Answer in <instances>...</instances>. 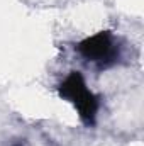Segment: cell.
I'll use <instances>...</instances> for the list:
<instances>
[{"label":"cell","instance_id":"cell-2","mask_svg":"<svg viewBox=\"0 0 144 146\" xmlns=\"http://www.w3.org/2000/svg\"><path fill=\"white\" fill-rule=\"evenodd\" d=\"M58 95L76 109L80 121L87 127H93L97 124V115L100 110V97L90 90L81 72L71 70L68 73L58 85Z\"/></svg>","mask_w":144,"mask_h":146},{"label":"cell","instance_id":"cell-1","mask_svg":"<svg viewBox=\"0 0 144 146\" xmlns=\"http://www.w3.org/2000/svg\"><path fill=\"white\" fill-rule=\"evenodd\" d=\"M75 51L88 66L102 73L122 63L126 46L112 31H100L76 42Z\"/></svg>","mask_w":144,"mask_h":146},{"label":"cell","instance_id":"cell-3","mask_svg":"<svg viewBox=\"0 0 144 146\" xmlns=\"http://www.w3.org/2000/svg\"><path fill=\"white\" fill-rule=\"evenodd\" d=\"M10 146H29V143L26 141V139H14V141H10Z\"/></svg>","mask_w":144,"mask_h":146}]
</instances>
